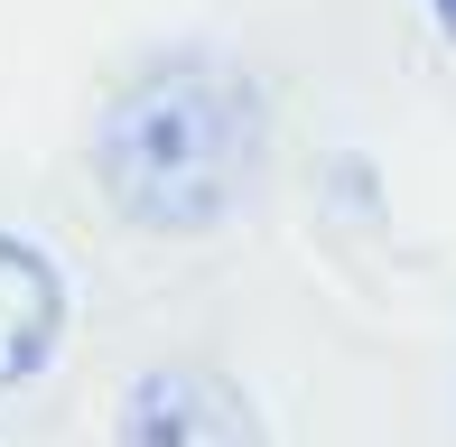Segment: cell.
Masks as SVG:
<instances>
[{
    "label": "cell",
    "instance_id": "4",
    "mask_svg": "<svg viewBox=\"0 0 456 447\" xmlns=\"http://www.w3.org/2000/svg\"><path fill=\"white\" fill-rule=\"evenodd\" d=\"M428 10H438V28H447V47H456V0H428Z\"/></svg>",
    "mask_w": 456,
    "mask_h": 447
},
{
    "label": "cell",
    "instance_id": "1",
    "mask_svg": "<svg viewBox=\"0 0 456 447\" xmlns=\"http://www.w3.org/2000/svg\"><path fill=\"white\" fill-rule=\"evenodd\" d=\"M261 158V103L224 66H159L112 93L94 131V187L140 233H215Z\"/></svg>",
    "mask_w": 456,
    "mask_h": 447
},
{
    "label": "cell",
    "instance_id": "2",
    "mask_svg": "<svg viewBox=\"0 0 456 447\" xmlns=\"http://www.w3.org/2000/svg\"><path fill=\"white\" fill-rule=\"evenodd\" d=\"M112 447H261V419L215 363H150L121 392Z\"/></svg>",
    "mask_w": 456,
    "mask_h": 447
},
{
    "label": "cell",
    "instance_id": "3",
    "mask_svg": "<svg viewBox=\"0 0 456 447\" xmlns=\"http://www.w3.org/2000/svg\"><path fill=\"white\" fill-rule=\"evenodd\" d=\"M66 336V280L37 242L0 233V382H37Z\"/></svg>",
    "mask_w": 456,
    "mask_h": 447
}]
</instances>
